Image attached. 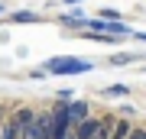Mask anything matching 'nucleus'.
Wrapping results in <instances>:
<instances>
[{
    "label": "nucleus",
    "mask_w": 146,
    "mask_h": 139,
    "mask_svg": "<svg viewBox=\"0 0 146 139\" xmlns=\"http://www.w3.org/2000/svg\"><path fill=\"white\" fill-rule=\"evenodd\" d=\"M84 71H91V62H81L72 55H58L46 62V74H84Z\"/></svg>",
    "instance_id": "f257e3e1"
},
{
    "label": "nucleus",
    "mask_w": 146,
    "mask_h": 139,
    "mask_svg": "<svg viewBox=\"0 0 146 139\" xmlns=\"http://www.w3.org/2000/svg\"><path fill=\"white\" fill-rule=\"evenodd\" d=\"M23 139H52V113H36L23 129Z\"/></svg>",
    "instance_id": "f03ea898"
},
{
    "label": "nucleus",
    "mask_w": 146,
    "mask_h": 139,
    "mask_svg": "<svg viewBox=\"0 0 146 139\" xmlns=\"http://www.w3.org/2000/svg\"><path fill=\"white\" fill-rule=\"evenodd\" d=\"M101 126H104L101 120L88 117L84 123H78V126H75V139H98V136H101Z\"/></svg>",
    "instance_id": "7ed1b4c3"
},
{
    "label": "nucleus",
    "mask_w": 146,
    "mask_h": 139,
    "mask_svg": "<svg viewBox=\"0 0 146 139\" xmlns=\"http://www.w3.org/2000/svg\"><path fill=\"white\" fill-rule=\"evenodd\" d=\"M88 117H91V110H88V100H72V103H68V120H72V126L84 123Z\"/></svg>",
    "instance_id": "20e7f679"
},
{
    "label": "nucleus",
    "mask_w": 146,
    "mask_h": 139,
    "mask_svg": "<svg viewBox=\"0 0 146 139\" xmlns=\"http://www.w3.org/2000/svg\"><path fill=\"white\" fill-rule=\"evenodd\" d=\"M0 139H23V126L16 123V117H10L3 126H0Z\"/></svg>",
    "instance_id": "39448f33"
},
{
    "label": "nucleus",
    "mask_w": 146,
    "mask_h": 139,
    "mask_svg": "<svg viewBox=\"0 0 146 139\" xmlns=\"http://www.w3.org/2000/svg\"><path fill=\"white\" fill-rule=\"evenodd\" d=\"M130 133H133L130 123H127V120H120V123L114 126V136H110V139H123V136H130Z\"/></svg>",
    "instance_id": "423d86ee"
},
{
    "label": "nucleus",
    "mask_w": 146,
    "mask_h": 139,
    "mask_svg": "<svg viewBox=\"0 0 146 139\" xmlns=\"http://www.w3.org/2000/svg\"><path fill=\"white\" fill-rule=\"evenodd\" d=\"M39 16L36 13H29V10H20V13H13V23H36Z\"/></svg>",
    "instance_id": "0eeeda50"
},
{
    "label": "nucleus",
    "mask_w": 146,
    "mask_h": 139,
    "mask_svg": "<svg viewBox=\"0 0 146 139\" xmlns=\"http://www.w3.org/2000/svg\"><path fill=\"white\" fill-rule=\"evenodd\" d=\"M104 94H107V97H123V94H127V84H110V88H104Z\"/></svg>",
    "instance_id": "6e6552de"
},
{
    "label": "nucleus",
    "mask_w": 146,
    "mask_h": 139,
    "mask_svg": "<svg viewBox=\"0 0 146 139\" xmlns=\"http://www.w3.org/2000/svg\"><path fill=\"white\" fill-rule=\"evenodd\" d=\"M110 62H114V65H130L133 58H130V55H114V58H110Z\"/></svg>",
    "instance_id": "1a4fd4ad"
},
{
    "label": "nucleus",
    "mask_w": 146,
    "mask_h": 139,
    "mask_svg": "<svg viewBox=\"0 0 146 139\" xmlns=\"http://www.w3.org/2000/svg\"><path fill=\"white\" fill-rule=\"evenodd\" d=\"M101 16H104V20H120L117 10H101Z\"/></svg>",
    "instance_id": "9d476101"
},
{
    "label": "nucleus",
    "mask_w": 146,
    "mask_h": 139,
    "mask_svg": "<svg viewBox=\"0 0 146 139\" xmlns=\"http://www.w3.org/2000/svg\"><path fill=\"white\" fill-rule=\"evenodd\" d=\"M130 139H146V129H133V133H130Z\"/></svg>",
    "instance_id": "9b49d317"
},
{
    "label": "nucleus",
    "mask_w": 146,
    "mask_h": 139,
    "mask_svg": "<svg viewBox=\"0 0 146 139\" xmlns=\"http://www.w3.org/2000/svg\"><path fill=\"white\" fill-rule=\"evenodd\" d=\"M136 39H143V42H146V32H140V36H136Z\"/></svg>",
    "instance_id": "f8f14e48"
},
{
    "label": "nucleus",
    "mask_w": 146,
    "mask_h": 139,
    "mask_svg": "<svg viewBox=\"0 0 146 139\" xmlns=\"http://www.w3.org/2000/svg\"><path fill=\"white\" fill-rule=\"evenodd\" d=\"M65 139H75V133H68V136H65Z\"/></svg>",
    "instance_id": "ddd939ff"
},
{
    "label": "nucleus",
    "mask_w": 146,
    "mask_h": 139,
    "mask_svg": "<svg viewBox=\"0 0 146 139\" xmlns=\"http://www.w3.org/2000/svg\"><path fill=\"white\" fill-rule=\"evenodd\" d=\"M68 3H78V0H68Z\"/></svg>",
    "instance_id": "4468645a"
},
{
    "label": "nucleus",
    "mask_w": 146,
    "mask_h": 139,
    "mask_svg": "<svg viewBox=\"0 0 146 139\" xmlns=\"http://www.w3.org/2000/svg\"><path fill=\"white\" fill-rule=\"evenodd\" d=\"M0 13H3V7H0Z\"/></svg>",
    "instance_id": "2eb2a0df"
}]
</instances>
